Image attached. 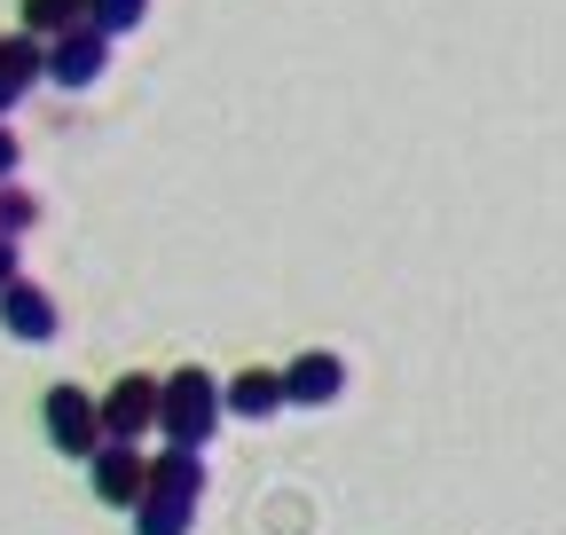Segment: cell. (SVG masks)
<instances>
[{"mask_svg":"<svg viewBox=\"0 0 566 535\" xmlns=\"http://www.w3.org/2000/svg\"><path fill=\"white\" fill-rule=\"evenodd\" d=\"M0 181H17V134H9V118H0Z\"/></svg>","mask_w":566,"mask_h":535,"instance_id":"obj_15","label":"cell"},{"mask_svg":"<svg viewBox=\"0 0 566 535\" xmlns=\"http://www.w3.org/2000/svg\"><path fill=\"white\" fill-rule=\"evenodd\" d=\"M142 496H205V449H181V441H166L158 457H150V489Z\"/></svg>","mask_w":566,"mask_h":535,"instance_id":"obj_10","label":"cell"},{"mask_svg":"<svg viewBox=\"0 0 566 535\" xmlns=\"http://www.w3.org/2000/svg\"><path fill=\"white\" fill-rule=\"evenodd\" d=\"M17 284V237H0V292Z\"/></svg>","mask_w":566,"mask_h":535,"instance_id":"obj_16","label":"cell"},{"mask_svg":"<svg viewBox=\"0 0 566 535\" xmlns=\"http://www.w3.org/2000/svg\"><path fill=\"white\" fill-rule=\"evenodd\" d=\"M221 401H229V418H244V426H268L275 410H292V401H283V370H237L221 386Z\"/></svg>","mask_w":566,"mask_h":535,"instance_id":"obj_9","label":"cell"},{"mask_svg":"<svg viewBox=\"0 0 566 535\" xmlns=\"http://www.w3.org/2000/svg\"><path fill=\"white\" fill-rule=\"evenodd\" d=\"M103 72H111V32L80 24V32H63V40H48V80H55L63 95H80V87H95Z\"/></svg>","mask_w":566,"mask_h":535,"instance_id":"obj_4","label":"cell"},{"mask_svg":"<svg viewBox=\"0 0 566 535\" xmlns=\"http://www.w3.org/2000/svg\"><path fill=\"white\" fill-rule=\"evenodd\" d=\"M338 394H346V363L331 347H307L292 370H283V401H292V410H331Z\"/></svg>","mask_w":566,"mask_h":535,"instance_id":"obj_7","label":"cell"},{"mask_svg":"<svg viewBox=\"0 0 566 535\" xmlns=\"http://www.w3.org/2000/svg\"><path fill=\"white\" fill-rule=\"evenodd\" d=\"M24 32L32 40H63V32H80V24H95V0H24Z\"/></svg>","mask_w":566,"mask_h":535,"instance_id":"obj_11","label":"cell"},{"mask_svg":"<svg viewBox=\"0 0 566 535\" xmlns=\"http://www.w3.org/2000/svg\"><path fill=\"white\" fill-rule=\"evenodd\" d=\"M0 331H9V339H24V347H48L55 331H63V315H55V300H48L32 276H17L9 292H0Z\"/></svg>","mask_w":566,"mask_h":535,"instance_id":"obj_6","label":"cell"},{"mask_svg":"<svg viewBox=\"0 0 566 535\" xmlns=\"http://www.w3.org/2000/svg\"><path fill=\"white\" fill-rule=\"evenodd\" d=\"M142 17H150V0H95V32H111V40L142 32Z\"/></svg>","mask_w":566,"mask_h":535,"instance_id":"obj_14","label":"cell"},{"mask_svg":"<svg viewBox=\"0 0 566 535\" xmlns=\"http://www.w3.org/2000/svg\"><path fill=\"white\" fill-rule=\"evenodd\" d=\"M40 426H48V441H55V457H95L103 449V401L87 394V386H48L40 394Z\"/></svg>","mask_w":566,"mask_h":535,"instance_id":"obj_2","label":"cell"},{"mask_svg":"<svg viewBox=\"0 0 566 535\" xmlns=\"http://www.w3.org/2000/svg\"><path fill=\"white\" fill-rule=\"evenodd\" d=\"M87 489H95L111 512H134L142 489H150V457H142L134 441H103V449L87 457Z\"/></svg>","mask_w":566,"mask_h":535,"instance_id":"obj_3","label":"cell"},{"mask_svg":"<svg viewBox=\"0 0 566 535\" xmlns=\"http://www.w3.org/2000/svg\"><path fill=\"white\" fill-rule=\"evenodd\" d=\"M95 401H103V441H134L142 449V433L158 426V378H118Z\"/></svg>","mask_w":566,"mask_h":535,"instance_id":"obj_5","label":"cell"},{"mask_svg":"<svg viewBox=\"0 0 566 535\" xmlns=\"http://www.w3.org/2000/svg\"><path fill=\"white\" fill-rule=\"evenodd\" d=\"M189 527H197L189 496H142L134 504V535H189Z\"/></svg>","mask_w":566,"mask_h":535,"instance_id":"obj_12","label":"cell"},{"mask_svg":"<svg viewBox=\"0 0 566 535\" xmlns=\"http://www.w3.org/2000/svg\"><path fill=\"white\" fill-rule=\"evenodd\" d=\"M32 221H40V197L17 189V181H0V237H24Z\"/></svg>","mask_w":566,"mask_h":535,"instance_id":"obj_13","label":"cell"},{"mask_svg":"<svg viewBox=\"0 0 566 535\" xmlns=\"http://www.w3.org/2000/svg\"><path fill=\"white\" fill-rule=\"evenodd\" d=\"M221 418H229L221 378H205V370H174V378H158V433H166V441L205 449L212 433H221Z\"/></svg>","mask_w":566,"mask_h":535,"instance_id":"obj_1","label":"cell"},{"mask_svg":"<svg viewBox=\"0 0 566 535\" xmlns=\"http://www.w3.org/2000/svg\"><path fill=\"white\" fill-rule=\"evenodd\" d=\"M40 80H48V40L9 32V40H0V118H9V111H17Z\"/></svg>","mask_w":566,"mask_h":535,"instance_id":"obj_8","label":"cell"}]
</instances>
